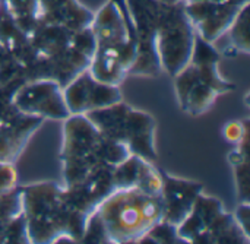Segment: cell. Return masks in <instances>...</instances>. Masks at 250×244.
<instances>
[{"label": "cell", "mask_w": 250, "mask_h": 244, "mask_svg": "<svg viewBox=\"0 0 250 244\" xmlns=\"http://www.w3.org/2000/svg\"><path fill=\"white\" fill-rule=\"evenodd\" d=\"M130 152L103 133L85 114H70L63 126L62 165L66 189H76L111 171Z\"/></svg>", "instance_id": "cell-1"}, {"label": "cell", "mask_w": 250, "mask_h": 244, "mask_svg": "<svg viewBox=\"0 0 250 244\" xmlns=\"http://www.w3.org/2000/svg\"><path fill=\"white\" fill-rule=\"evenodd\" d=\"M21 190L29 243L82 240L91 217L73 203L64 187L56 183H37Z\"/></svg>", "instance_id": "cell-2"}, {"label": "cell", "mask_w": 250, "mask_h": 244, "mask_svg": "<svg viewBox=\"0 0 250 244\" xmlns=\"http://www.w3.org/2000/svg\"><path fill=\"white\" fill-rule=\"evenodd\" d=\"M94 215L108 243H139L163 223L164 202L161 195H151L138 187H120L100 202Z\"/></svg>", "instance_id": "cell-3"}, {"label": "cell", "mask_w": 250, "mask_h": 244, "mask_svg": "<svg viewBox=\"0 0 250 244\" xmlns=\"http://www.w3.org/2000/svg\"><path fill=\"white\" fill-rule=\"evenodd\" d=\"M218 59L217 48L198 37L190 61L173 76L179 104L188 114L201 116L214 105L220 95L234 91V83L220 73Z\"/></svg>", "instance_id": "cell-4"}, {"label": "cell", "mask_w": 250, "mask_h": 244, "mask_svg": "<svg viewBox=\"0 0 250 244\" xmlns=\"http://www.w3.org/2000/svg\"><path fill=\"white\" fill-rule=\"evenodd\" d=\"M132 16L144 19L154 31L163 70L176 76L192 59L198 34L185 4L168 6L158 0L146 4V13L129 7Z\"/></svg>", "instance_id": "cell-5"}, {"label": "cell", "mask_w": 250, "mask_h": 244, "mask_svg": "<svg viewBox=\"0 0 250 244\" xmlns=\"http://www.w3.org/2000/svg\"><path fill=\"white\" fill-rule=\"evenodd\" d=\"M103 133L125 145L132 155L155 163V120L149 113L120 101L85 114Z\"/></svg>", "instance_id": "cell-6"}, {"label": "cell", "mask_w": 250, "mask_h": 244, "mask_svg": "<svg viewBox=\"0 0 250 244\" xmlns=\"http://www.w3.org/2000/svg\"><path fill=\"white\" fill-rule=\"evenodd\" d=\"M177 234L185 243L248 244L249 236L239 225L234 215L229 214L220 199L198 196L188 218L177 227Z\"/></svg>", "instance_id": "cell-7"}, {"label": "cell", "mask_w": 250, "mask_h": 244, "mask_svg": "<svg viewBox=\"0 0 250 244\" xmlns=\"http://www.w3.org/2000/svg\"><path fill=\"white\" fill-rule=\"evenodd\" d=\"M13 105L44 120H66L70 113L64 101L63 86L53 79H37L22 83L12 95Z\"/></svg>", "instance_id": "cell-8"}, {"label": "cell", "mask_w": 250, "mask_h": 244, "mask_svg": "<svg viewBox=\"0 0 250 244\" xmlns=\"http://www.w3.org/2000/svg\"><path fill=\"white\" fill-rule=\"evenodd\" d=\"M63 95L70 114H86L123 101L117 85L97 81L88 69L82 70L63 88Z\"/></svg>", "instance_id": "cell-9"}, {"label": "cell", "mask_w": 250, "mask_h": 244, "mask_svg": "<svg viewBox=\"0 0 250 244\" xmlns=\"http://www.w3.org/2000/svg\"><path fill=\"white\" fill-rule=\"evenodd\" d=\"M163 190L161 198L164 202L163 223L179 227L190 214L198 196L204 192V186L193 180L177 179L161 170Z\"/></svg>", "instance_id": "cell-10"}, {"label": "cell", "mask_w": 250, "mask_h": 244, "mask_svg": "<svg viewBox=\"0 0 250 244\" xmlns=\"http://www.w3.org/2000/svg\"><path fill=\"white\" fill-rule=\"evenodd\" d=\"M229 161L234 170L239 199L240 202H249V139L239 143L230 152Z\"/></svg>", "instance_id": "cell-11"}, {"label": "cell", "mask_w": 250, "mask_h": 244, "mask_svg": "<svg viewBox=\"0 0 250 244\" xmlns=\"http://www.w3.org/2000/svg\"><path fill=\"white\" fill-rule=\"evenodd\" d=\"M249 4H246L231 26L227 29V34H230V44L231 50L234 53H249V13H248Z\"/></svg>", "instance_id": "cell-12"}, {"label": "cell", "mask_w": 250, "mask_h": 244, "mask_svg": "<svg viewBox=\"0 0 250 244\" xmlns=\"http://www.w3.org/2000/svg\"><path fill=\"white\" fill-rule=\"evenodd\" d=\"M223 135H224V139L230 143H234V145L242 143L243 141L249 139L248 122H243V120L229 122L223 129Z\"/></svg>", "instance_id": "cell-13"}, {"label": "cell", "mask_w": 250, "mask_h": 244, "mask_svg": "<svg viewBox=\"0 0 250 244\" xmlns=\"http://www.w3.org/2000/svg\"><path fill=\"white\" fill-rule=\"evenodd\" d=\"M18 189V171L15 163L0 161V195Z\"/></svg>", "instance_id": "cell-14"}, {"label": "cell", "mask_w": 250, "mask_h": 244, "mask_svg": "<svg viewBox=\"0 0 250 244\" xmlns=\"http://www.w3.org/2000/svg\"><path fill=\"white\" fill-rule=\"evenodd\" d=\"M239 225L243 228V231L249 236V202H240L239 208L234 214Z\"/></svg>", "instance_id": "cell-15"}, {"label": "cell", "mask_w": 250, "mask_h": 244, "mask_svg": "<svg viewBox=\"0 0 250 244\" xmlns=\"http://www.w3.org/2000/svg\"><path fill=\"white\" fill-rule=\"evenodd\" d=\"M158 1H161L164 4H168V6H174V4H180L183 0H158Z\"/></svg>", "instance_id": "cell-16"}]
</instances>
